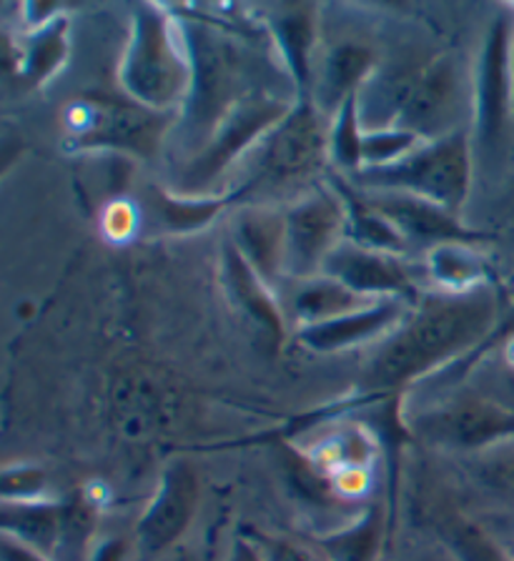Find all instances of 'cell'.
<instances>
[{
  "label": "cell",
  "mask_w": 514,
  "mask_h": 561,
  "mask_svg": "<svg viewBox=\"0 0 514 561\" xmlns=\"http://www.w3.org/2000/svg\"><path fill=\"white\" fill-rule=\"evenodd\" d=\"M367 196L395 224L397 231L402 233V239L409 243V249L412 245H424V251H430L439 243H475L482 239V233L467 228L459 221L457 214H452V210L437 204H430L424 198L395 191H367Z\"/></svg>",
  "instance_id": "9a60e30c"
},
{
  "label": "cell",
  "mask_w": 514,
  "mask_h": 561,
  "mask_svg": "<svg viewBox=\"0 0 514 561\" xmlns=\"http://www.w3.org/2000/svg\"><path fill=\"white\" fill-rule=\"evenodd\" d=\"M66 58V18L41 25L25 50V76L31 81L43 83Z\"/></svg>",
  "instance_id": "f1b7e54d"
},
{
  "label": "cell",
  "mask_w": 514,
  "mask_h": 561,
  "mask_svg": "<svg viewBox=\"0 0 514 561\" xmlns=\"http://www.w3.org/2000/svg\"><path fill=\"white\" fill-rule=\"evenodd\" d=\"M475 173V146L472 134L457 130L444 138L424 140L402 161L387 169L359 171L356 181L367 191H395L407 193L437 204L459 216L467 204Z\"/></svg>",
  "instance_id": "5b68a950"
},
{
  "label": "cell",
  "mask_w": 514,
  "mask_h": 561,
  "mask_svg": "<svg viewBox=\"0 0 514 561\" xmlns=\"http://www.w3.org/2000/svg\"><path fill=\"white\" fill-rule=\"evenodd\" d=\"M3 561H56L43 554V551L28 547L13 537H5L3 534Z\"/></svg>",
  "instance_id": "e575fe53"
},
{
  "label": "cell",
  "mask_w": 514,
  "mask_h": 561,
  "mask_svg": "<svg viewBox=\"0 0 514 561\" xmlns=\"http://www.w3.org/2000/svg\"><path fill=\"white\" fill-rule=\"evenodd\" d=\"M514 8L490 23L484 46L479 50L472 88V146L475 156L487 163H500L514 146V91L510 70V48Z\"/></svg>",
  "instance_id": "ba28073f"
},
{
  "label": "cell",
  "mask_w": 514,
  "mask_h": 561,
  "mask_svg": "<svg viewBox=\"0 0 514 561\" xmlns=\"http://www.w3.org/2000/svg\"><path fill=\"white\" fill-rule=\"evenodd\" d=\"M198 477L189 461H171L163 469L156 494L138 522L136 537L146 554H161L173 547L194 522L198 508Z\"/></svg>",
  "instance_id": "4fadbf2b"
},
{
  "label": "cell",
  "mask_w": 514,
  "mask_h": 561,
  "mask_svg": "<svg viewBox=\"0 0 514 561\" xmlns=\"http://www.w3.org/2000/svg\"><path fill=\"white\" fill-rule=\"evenodd\" d=\"M108 416L128 444H156L189 424L191 397L163 368L130 364L113 374Z\"/></svg>",
  "instance_id": "52a82bcc"
},
{
  "label": "cell",
  "mask_w": 514,
  "mask_h": 561,
  "mask_svg": "<svg viewBox=\"0 0 514 561\" xmlns=\"http://www.w3.org/2000/svg\"><path fill=\"white\" fill-rule=\"evenodd\" d=\"M231 196H176L151 188L148 193V214L163 233H194L202 231L229 204Z\"/></svg>",
  "instance_id": "d4e9b609"
},
{
  "label": "cell",
  "mask_w": 514,
  "mask_h": 561,
  "mask_svg": "<svg viewBox=\"0 0 514 561\" xmlns=\"http://www.w3.org/2000/svg\"><path fill=\"white\" fill-rule=\"evenodd\" d=\"M171 118L173 113H156L130 99L95 95L76 105L68 128L78 148L126 151L148 158L159 151Z\"/></svg>",
  "instance_id": "7c38bea8"
},
{
  "label": "cell",
  "mask_w": 514,
  "mask_h": 561,
  "mask_svg": "<svg viewBox=\"0 0 514 561\" xmlns=\"http://www.w3.org/2000/svg\"><path fill=\"white\" fill-rule=\"evenodd\" d=\"M412 428L439 449L479 456L514 442V411L477 391L452 393L422 409Z\"/></svg>",
  "instance_id": "30bf717a"
},
{
  "label": "cell",
  "mask_w": 514,
  "mask_h": 561,
  "mask_svg": "<svg viewBox=\"0 0 514 561\" xmlns=\"http://www.w3.org/2000/svg\"><path fill=\"white\" fill-rule=\"evenodd\" d=\"M374 68H377V60L367 46L352 41L339 43L321 56L317 78L311 81V95L307 99L317 105L321 116L331 121L346 101L362 93V88L374 76Z\"/></svg>",
  "instance_id": "ac0fdd59"
},
{
  "label": "cell",
  "mask_w": 514,
  "mask_h": 561,
  "mask_svg": "<svg viewBox=\"0 0 514 561\" xmlns=\"http://www.w3.org/2000/svg\"><path fill=\"white\" fill-rule=\"evenodd\" d=\"M364 121L359 111V95L346 101L342 111L329 123V158L339 171H362V146H364Z\"/></svg>",
  "instance_id": "4316f807"
},
{
  "label": "cell",
  "mask_w": 514,
  "mask_h": 561,
  "mask_svg": "<svg viewBox=\"0 0 514 561\" xmlns=\"http://www.w3.org/2000/svg\"><path fill=\"white\" fill-rule=\"evenodd\" d=\"M126 541L124 539H103L99 547L93 549L89 561H124Z\"/></svg>",
  "instance_id": "d590c367"
},
{
  "label": "cell",
  "mask_w": 514,
  "mask_h": 561,
  "mask_svg": "<svg viewBox=\"0 0 514 561\" xmlns=\"http://www.w3.org/2000/svg\"><path fill=\"white\" fill-rule=\"evenodd\" d=\"M510 70H512V91H514V28H512V48H510Z\"/></svg>",
  "instance_id": "8d00e7d4"
},
{
  "label": "cell",
  "mask_w": 514,
  "mask_h": 561,
  "mask_svg": "<svg viewBox=\"0 0 514 561\" xmlns=\"http://www.w3.org/2000/svg\"><path fill=\"white\" fill-rule=\"evenodd\" d=\"M247 543L259 561H331L317 541H301L278 534L251 531Z\"/></svg>",
  "instance_id": "1f68e13d"
},
{
  "label": "cell",
  "mask_w": 514,
  "mask_h": 561,
  "mask_svg": "<svg viewBox=\"0 0 514 561\" xmlns=\"http://www.w3.org/2000/svg\"><path fill=\"white\" fill-rule=\"evenodd\" d=\"M191 53V88L179 118L189 138L196 140L194 156L241 101L259 91L251 88V70L243 50L224 35L196 23L186 25Z\"/></svg>",
  "instance_id": "3957f363"
},
{
  "label": "cell",
  "mask_w": 514,
  "mask_h": 561,
  "mask_svg": "<svg viewBox=\"0 0 514 561\" xmlns=\"http://www.w3.org/2000/svg\"><path fill=\"white\" fill-rule=\"evenodd\" d=\"M272 35L276 38L278 53H282L286 68L301 85V99H307L311 88L313 64L311 53L317 43V21H313V8L292 5L282 8L276 15L269 18Z\"/></svg>",
  "instance_id": "cb8c5ba5"
},
{
  "label": "cell",
  "mask_w": 514,
  "mask_h": 561,
  "mask_svg": "<svg viewBox=\"0 0 514 561\" xmlns=\"http://www.w3.org/2000/svg\"><path fill=\"white\" fill-rule=\"evenodd\" d=\"M296 101H286L282 95L259 91L241 101L229 116L224 118L206 146L191 158L184 171V196H208L214 181H219L233 165H241L254 148L266 138L276 123H282Z\"/></svg>",
  "instance_id": "9c48e42d"
},
{
  "label": "cell",
  "mask_w": 514,
  "mask_h": 561,
  "mask_svg": "<svg viewBox=\"0 0 514 561\" xmlns=\"http://www.w3.org/2000/svg\"><path fill=\"white\" fill-rule=\"evenodd\" d=\"M381 539H385V519L379 508H369L359 519L329 537H321L317 543L331 561H377Z\"/></svg>",
  "instance_id": "484cf974"
},
{
  "label": "cell",
  "mask_w": 514,
  "mask_h": 561,
  "mask_svg": "<svg viewBox=\"0 0 514 561\" xmlns=\"http://www.w3.org/2000/svg\"><path fill=\"white\" fill-rule=\"evenodd\" d=\"M329 118L309 99H299L282 123L251 151L247 179L237 196H261L299 188L324 173L329 158Z\"/></svg>",
  "instance_id": "277c9868"
},
{
  "label": "cell",
  "mask_w": 514,
  "mask_h": 561,
  "mask_svg": "<svg viewBox=\"0 0 514 561\" xmlns=\"http://www.w3.org/2000/svg\"><path fill=\"white\" fill-rule=\"evenodd\" d=\"M420 144H424L422 138H416L414 134H409V130L399 126L367 128L364 130L362 146V171L387 169V165L402 161Z\"/></svg>",
  "instance_id": "f546056e"
},
{
  "label": "cell",
  "mask_w": 514,
  "mask_h": 561,
  "mask_svg": "<svg viewBox=\"0 0 514 561\" xmlns=\"http://www.w3.org/2000/svg\"><path fill=\"white\" fill-rule=\"evenodd\" d=\"M512 339H514V298H512L510 309L502 313V319H500V323H496V329L492 331V336L487 339L482 346H479V351H475V354L469 356V358H465V362H459L455 366L444 368V374H461V376H465L469 368L482 362L487 354H492L494 348H502L504 344H510Z\"/></svg>",
  "instance_id": "836d02e7"
},
{
  "label": "cell",
  "mask_w": 514,
  "mask_h": 561,
  "mask_svg": "<svg viewBox=\"0 0 514 561\" xmlns=\"http://www.w3.org/2000/svg\"><path fill=\"white\" fill-rule=\"evenodd\" d=\"M237 251L256 274L274 286L284 278L286 231L284 210L274 206H247L231 224V239Z\"/></svg>",
  "instance_id": "d6986e66"
},
{
  "label": "cell",
  "mask_w": 514,
  "mask_h": 561,
  "mask_svg": "<svg viewBox=\"0 0 514 561\" xmlns=\"http://www.w3.org/2000/svg\"><path fill=\"white\" fill-rule=\"evenodd\" d=\"M424 274L442 294H469L490 286V268L472 243H439L424 253Z\"/></svg>",
  "instance_id": "603a6c76"
},
{
  "label": "cell",
  "mask_w": 514,
  "mask_h": 561,
  "mask_svg": "<svg viewBox=\"0 0 514 561\" xmlns=\"http://www.w3.org/2000/svg\"><path fill=\"white\" fill-rule=\"evenodd\" d=\"M374 304L372 298H364L342 280L331 276H313L304 280H294L289 296H286V319H292L299 329L319 327L334 319H342L346 313H354L364 306Z\"/></svg>",
  "instance_id": "ffe728a7"
},
{
  "label": "cell",
  "mask_w": 514,
  "mask_h": 561,
  "mask_svg": "<svg viewBox=\"0 0 514 561\" xmlns=\"http://www.w3.org/2000/svg\"><path fill=\"white\" fill-rule=\"evenodd\" d=\"M472 473L490 494L514 506V442L475 456Z\"/></svg>",
  "instance_id": "4dcf8cb0"
},
{
  "label": "cell",
  "mask_w": 514,
  "mask_h": 561,
  "mask_svg": "<svg viewBox=\"0 0 514 561\" xmlns=\"http://www.w3.org/2000/svg\"><path fill=\"white\" fill-rule=\"evenodd\" d=\"M414 304L389 298V301H374L364 309L346 313L319 327L299 329V344L317 354H339L372 341H385L391 331L402 327Z\"/></svg>",
  "instance_id": "2e32d148"
},
{
  "label": "cell",
  "mask_w": 514,
  "mask_h": 561,
  "mask_svg": "<svg viewBox=\"0 0 514 561\" xmlns=\"http://www.w3.org/2000/svg\"><path fill=\"white\" fill-rule=\"evenodd\" d=\"M66 504L41 499V502H3V534L56 559L64 547Z\"/></svg>",
  "instance_id": "44dd1931"
},
{
  "label": "cell",
  "mask_w": 514,
  "mask_h": 561,
  "mask_svg": "<svg viewBox=\"0 0 514 561\" xmlns=\"http://www.w3.org/2000/svg\"><path fill=\"white\" fill-rule=\"evenodd\" d=\"M284 278L304 280L321 276L327 259L346 241V210L334 186L304 191L284 208Z\"/></svg>",
  "instance_id": "8fae6325"
},
{
  "label": "cell",
  "mask_w": 514,
  "mask_h": 561,
  "mask_svg": "<svg viewBox=\"0 0 514 561\" xmlns=\"http://www.w3.org/2000/svg\"><path fill=\"white\" fill-rule=\"evenodd\" d=\"M321 274L342 280L352 291L372 301L399 298V301L416 304V296H420L416 276L404 256L362 249L350 241L331 253Z\"/></svg>",
  "instance_id": "5bb4252c"
},
{
  "label": "cell",
  "mask_w": 514,
  "mask_h": 561,
  "mask_svg": "<svg viewBox=\"0 0 514 561\" xmlns=\"http://www.w3.org/2000/svg\"><path fill=\"white\" fill-rule=\"evenodd\" d=\"M224 284L229 291L231 304L239 313L247 316L249 323H254L256 331L269 344L278 346L286 339V311L282 304H276L272 286L261 278L254 268L243 261L237 245L226 241L221 253Z\"/></svg>",
  "instance_id": "e0dca14e"
},
{
  "label": "cell",
  "mask_w": 514,
  "mask_h": 561,
  "mask_svg": "<svg viewBox=\"0 0 514 561\" xmlns=\"http://www.w3.org/2000/svg\"><path fill=\"white\" fill-rule=\"evenodd\" d=\"M442 537L459 561H514L484 526L465 514H447L442 519Z\"/></svg>",
  "instance_id": "83f0119b"
},
{
  "label": "cell",
  "mask_w": 514,
  "mask_h": 561,
  "mask_svg": "<svg viewBox=\"0 0 514 561\" xmlns=\"http://www.w3.org/2000/svg\"><path fill=\"white\" fill-rule=\"evenodd\" d=\"M500 319V301L490 286L469 294H426L412 306L402 327L381 341L367 381L377 391L409 389L472 356Z\"/></svg>",
  "instance_id": "6da1fadb"
},
{
  "label": "cell",
  "mask_w": 514,
  "mask_h": 561,
  "mask_svg": "<svg viewBox=\"0 0 514 561\" xmlns=\"http://www.w3.org/2000/svg\"><path fill=\"white\" fill-rule=\"evenodd\" d=\"M48 481L46 471L38 467H31V463H19V467H5L3 469V481H0V494H3V502H41L46 496Z\"/></svg>",
  "instance_id": "d6a6232c"
},
{
  "label": "cell",
  "mask_w": 514,
  "mask_h": 561,
  "mask_svg": "<svg viewBox=\"0 0 514 561\" xmlns=\"http://www.w3.org/2000/svg\"><path fill=\"white\" fill-rule=\"evenodd\" d=\"M339 191L346 210V241L362 249L395 253V256H407L409 243L402 239L395 224L372 204L367 191H359L350 183H331Z\"/></svg>",
  "instance_id": "7402d4cb"
},
{
  "label": "cell",
  "mask_w": 514,
  "mask_h": 561,
  "mask_svg": "<svg viewBox=\"0 0 514 561\" xmlns=\"http://www.w3.org/2000/svg\"><path fill=\"white\" fill-rule=\"evenodd\" d=\"M118 78L126 99L179 116L191 88V53L186 28L165 8H136Z\"/></svg>",
  "instance_id": "7a4b0ae2"
},
{
  "label": "cell",
  "mask_w": 514,
  "mask_h": 561,
  "mask_svg": "<svg viewBox=\"0 0 514 561\" xmlns=\"http://www.w3.org/2000/svg\"><path fill=\"white\" fill-rule=\"evenodd\" d=\"M381 93L389 111L387 126H399L422 140L457 134L467 103L465 73L455 56H437L402 73L381 76ZM385 126V128H387Z\"/></svg>",
  "instance_id": "8992f818"
}]
</instances>
